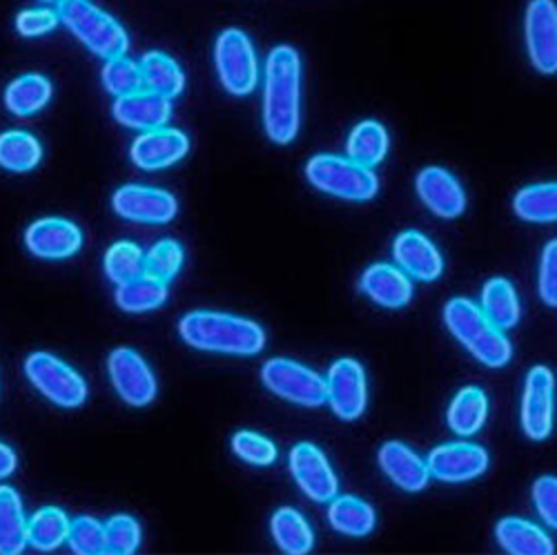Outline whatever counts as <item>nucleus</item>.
<instances>
[{
    "label": "nucleus",
    "mask_w": 557,
    "mask_h": 555,
    "mask_svg": "<svg viewBox=\"0 0 557 555\" xmlns=\"http://www.w3.org/2000/svg\"><path fill=\"white\" fill-rule=\"evenodd\" d=\"M482 310L502 331L513 329L522 317V306L516 288L510 286V282L502 280V276L486 282L482 291Z\"/></svg>",
    "instance_id": "nucleus-28"
},
{
    "label": "nucleus",
    "mask_w": 557,
    "mask_h": 555,
    "mask_svg": "<svg viewBox=\"0 0 557 555\" xmlns=\"http://www.w3.org/2000/svg\"><path fill=\"white\" fill-rule=\"evenodd\" d=\"M70 546L76 553L91 555V553H108V542H106V527L97 522L95 518H76L70 525V535H67Z\"/></svg>",
    "instance_id": "nucleus-39"
},
{
    "label": "nucleus",
    "mask_w": 557,
    "mask_h": 555,
    "mask_svg": "<svg viewBox=\"0 0 557 555\" xmlns=\"http://www.w3.org/2000/svg\"><path fill=\"white\" fill-rule=\"evenodd\" d=\"M59 16L91 54L106 61L125 57L129 48L125 27L91 0H63L59 5Z\"/></svg>",
    "instance_id": "nucleus-4"
},
{
    "label": "nucleus",
    "mask_w": 557,
    "mask_h": 555,
    "mask_svg": "<svg viewBox=\"0 0 557 555\" xmlns=\"http://www.w3.org/2000/svg\"><path fill=\"white\" fill-rule=\"evenodd\" d=\"M61 23V16L52 10H25L16 16V29L27 36L36 38L42 34H50Z\"/></svg>",
    "instance_id": "nucleus-44"
},
{
    "label": "nucleus",
    "mask_w": 557,
    "mask_h": 555,
    "mask_svg": "<svg viewBox=\"0 0 557 555\" xmlns=\"http://www.w3.org/2000/svg\"><path fill=\"white\" fill-rule=\"evenodd\" d=\"M52 99V83L42 74H25L10 83L5 91V106L16 116H32L40 112Z\"/></svg>",
    "instance_id": "nucleus-27"
},
{
    "label": "nucleus",
    "mask_w": 557,
    "mask_h": 555,
    "mask_svg": "<svg viewBox=\"0 0 557 555\" xmlns=\"http://www.w3.org/2000/svg\"><path fill=\"white\" fill-rule=\"evenodd\" d=\"M497 542L504 551L516 555H550L553 540L535 525L520 518H504L495 527Z\"/></svg>",
    "instance_id": "nucleus-23"
},
{
    "label": "nucleus",
    "mask_w": 557,
    "mask_h": 555,
    "mask_svg": "<svg viewBox=\"0 0 557 555\" xmlns=\"http://www.w3.org/2000/svg\"><path fill=\"white\" fill-rule=\"evenodd\" d=\"M414 185L424 206L442 219H457L467 210V193H463L461 183L444 168H424L417 174Z\"/></svg>",
    "instance_id": "nucleus-17"
},
{
    "label": "nucleus",
    "mask_w": 557,
    "mask_h": 555,
    "mask_svg": "<svg viewBox=\"0 0 557 555\" xmlns=\"http://www.w3.org/2000/svg\"><path fill=\"white\" fill-rule=\"evenodd\" d=\"M329 520L335 531L350 535V538H363L375 529L377 516L375 508L361 497L355 495H335L329 508Z\"/></svg>",
    "instance_id": "nucleus-26"
},
{
    "label": "nucleus",
    "mask_w": 557,
    "mask_h": 555,
    "mask_svg": "<svg viewBox=\"0 0 557 555\" xmlns=\"http://www.w3.org/2000/svg\"><path fill=\"white\" fill-rule=\"evenodd\" d=\"M70 525L72 522L67 520L63 508L45 506L27 522L29 544L38 551H54L67 540Z\"/></svg>",
    "instance_id": "nucleus-34"
},
{
    "label": "nucleus",
    "mask_w": 557,
    "mask_h": 555,
    "mask_svg": "<svg viewBox=\"0 0 557 555\" xmlns=\"http://www.w3.org/2000/svg\"><path fill=\"white\" fill-rule=\"evenodd\" d=\"M444 321L450 335L484 366L502 368L513 357V346L504 331L469 299H450L444 308Z\"/></svg>",
    "instance_id": "nucleus-3"
},
{
    "label": "nucleus",
    "mask_w": 557,
    "mask_h": 555,
    "mask_svg": "<svg viewBox=\"0 0 557 555\" xmlns=\"http://www.w3.org/2000/svg\"><path fill=\"white\" fill-rule=\"evenodd\" d=\"M106 272L116 286L127 284L146 274V255L132 242H116L106 255Z\"/></svg>",
    "instance_id": "nucleus-36"
},
{
    "label": "nucleus",
    "mask_w": 557,
    "mask_h": 555,
    "mask_svg": "<svg viewBox=\"0 0 557 555\" xmlns=\"http://www.w3.org/2000/svg\"><path fill=\"white\" fill-rule=\"evenodd\" d=\"M101 78H103L106 89L110 91V95H114L116 99L125 97V95H132V91H138V89L146 87L144 85L141 65H136L127 57H119V59L106 61Z\"/></svg>",
    "instance_id": "nucleus-37"
},
{
    "label": "nucleus",
    "mask_w": 557,
    "mask_h": 555,
    "mask_svg": "<svg viewBox=\"0 0 557 555\" xmlns=\"http://www.w3.org/2000/svg\"><path fill=\"white\" fill-rule=\"evenodd\" d=\"M270 529L276 546L284 553L301 555V553H308L314 544L312 529L297 508H290V506L278 508V511L272 516Z\"/></svg>",
    "instance_id": "nucleus-29"
},
{
    "label": "nucleus",
    "mask_w": 557,
    "mask_h": 555,
    "mask_svg": "<svg viewBox=\"0 0 557 555\" xmlns=\"http://www.w3.org/2000/svg\"><path fill=\"white\" fill-rule=\"evenodd\" d=\"M14 469H16V453L5 442H0V480L10 478Z\"/></svg>",
    "instance_id": "nucleus-45"
},
{
    "label": "nucleus",
    "mask_w": 557,
    "mask_h": 555,
    "mask_svg": "<svg viewBox=\"0 0 557 555\" xmlns=\"http://www.w3.org/2000/svg\"><path fill=\"white\" fill-rule=\"evenodd\" d=\"M533 502L540 518L557 531V478L542 476L533 484Z\"/></svg>",
    "instance_id": "nucleus-42"
},
{
    "label": "nucleus",
    "mask_w": 557,
    "mask_h": 555,
    "mask_svg": "<svg viewBox=\"0 0 557 555\" xmlns=\"http://www.w3.org/2000/svg\"><path fill=\"white\" fill-rule=\"evenodd\" d=\"M168 299V286L150 274H141L136 280L121 284L116 288V304L125 312H148L163 306Z\"/></svg>",
    "instance_id": "nucleus-32"
},
{
    "label": "nucleus",
    "mask_w": 557,
    "mask_h": 555,
    "mask_svg": "<svg viewBox=\"0 0 557 555\" xmlns=\"http://www.w3.org/2000/svg\"><path fill=\"white\" fill-rule=\"evenodd\" d=\"M138 65H141L146 89H152L170 101L176 99L183 91L185 74L172 57L163 52H150Z\"/></svg>",
    "instance_id": "nucleus-30"
},
{
    "label": "nucleus",
    "mask_w": 557,
    "mask_h": 555,
    "mask_svg": "<svg viewBox=\"0 0 557 555\" xmlns=\"http://www.w3.org/2000/svg\"><path fill=\"white\" fill-rule=\"evenodd\" d=\"M361 291L382 308H404L412 299V282L408 274L391 263L370 266L361 276Z\"/></svg>",
    "instance_id": "nucleus-22"
},
{
    "label": "nucleus",
    "mask_w": 557,
    "mask_h": 555,
    "mask_svg": "<svg viewBox=\"0 0 557 555\" xmlns=\"http://www.w3.org/2000/svg\"><path fill=\"white\" fill-rule=\"evenodd\" d=\"M527 50L540 74H557V5L555 0H531L524 16Z\"/></svg>",
    "instance_id": "nucleus-11"
},
{
    "label": "nucleus",
    "mask_w": 557,
    "mask_h": 555,
    "mask_svg": "<svg viewBox=\"0 0 557 555\" xmlns=\"http://www.w3.org/2000/svg\"><path fill=\"white\" fill-rule=\"evenodd\" d=\"M429 471L440 482L461 484L486 473L488 453L471 442L442 444L429 455Z\"/></svg>",
    "instance_id": "nucleus-13"
},
{
    "label": "nucleus",
    "mask_w": 557,
    "mask_h": 555,
    "mask_svg": "<svg viewBox=\"0 0 557 555\" xmlns=\"http://www.w3.org/2000/svg\"><path fill=\"white\" fill-rule=\"evenodd\" d=\"M346 148L352 161L366 168L380 165L388 152V132L377 121H363L350 132Z\"/></svg>",
    "instance_id": "nucleus-31"
},
{
    "label": "nucleus",
    "mask_w": 557,
    "mask_h": 555,
    "mask_svg": "<svg viewBox=\"0 0 557 555\" xmlns=\"http://www.w3.org/2000/svg\"><path fill=\"white\" fill-rule=\"evenodd\" d=\"M301 121V59L290 45H278L265 61L263 125L270 141L288 146Z\"/></svg>",
    "instance_id": "nucleus-1"
},
{
    "label": "nucleus",
    "mask_w": 557,
    "mask_h": 555,
    "mask_svg": "<svg viewBox=\"0 0 557 555\" xmlns=\"http://www.w3.org/2000/svg\"><path fill=\"white\" fill-rule=\"evenodd\" d=\"M232 451L252 467H270L276 459V446L268 437L252 431H239L232 437Z\"/></svg>",
    "instance_id": "nucleus-40"
},
{
    "label": "nucleus",
    "mask_w": 557,
    "mask_h": 555,
    "mask_svg": "<svg viewBox=\"0 0 557 555\" xmlns=\"http://www.w3.org/2000/svg\"><path fill=\"white\" fill-rule=\"evenodd\" d=\"M42 3H59V5H61L63 0H42Z\"/></svg>",
    "instance_id": "nucleus-46"
},
{
    "label": "nucleus",
    "mask_w": 557,
    "mask_h": 555,
    "mask_svg": "<svg viewBox=\"0 0 557 555\" xmlns=\"http://www.w3.org/2000/svg\"><path fill=\"white\" fill-rule=\"evenodd\" d=\"M42 159L40 141L21 130H12L0 134V168L10 172H29L34 170Z\"/></svg>",
    "instance_id": "nucleus-33"
},
{
    "label": "nucleus",
    "mask_w": 557,
    "mask_h": 555,
    "mask_svg": "<svg viewBox=\"0 0 557 555\" xmlns=\"http://www.w3.org/2000/svg\"><path fill=\"white\" fill-rule=\"evenodd\" d=\"M397 266L417 282H435L444 270V259L437 246L417 230H406L393 244Z\"/></svg>",
    "instance_id": "nucleus-19"
},
{
    "label": "nucleus",
    "mask_w": 557,
    "mask_h": 555,
    "mask_svg": "<svg viewBox=\"0 0 557 555\" xmlns=\"http://www.w3.org/2000/svg\"><path fill=\"white\" fill-rule=\"evenodd\" d=\"M214 61L221 85L235 97H246L257 87L259 65L250 38L242 29H225L214 45Z\"/></svg>",
    "instance_id": "nucleus-8"
},
{
    "label": "nucleus",
    "mask_w": 557,
    "mask_h": 555,
    "mask_svg": "<svg viewBox=\"0 0 557 555\" xmlns=\"http://www.w3.org/2000/svg\"><path fill=\"white\" fill-rule=\"evenodd\" d=\"M540 297L546 306L557 308V239L548 242L542 252Z\"/></svg>",
    "instance_id": "nucleus-43"
},
{
    "label": "nucleus",
    "mask_w": 557,
    "mask_h": 555,
    "mask_svg": "<svg viewBox=\"0 0 557 555\" xmlns=\"http://www.w3.org/2000/svg\"><path fill=\"white\" fill-rule=\"evenodd\" d=\"M106 542L110 553H134L141 544V527L129 516H114L106 525Z\"/></svg>",
    "instance_id": "nucleus-41"
},
{
    "label": "nucleus",
    "mask_w": 557,
    "mask_h": 555,
    "mask_svg": "<svg viewBox=\"0 0 557 555\" xmlns=\"http://www.w3.org/2000/svg\"><path fill=\"white\" fill-rule=\"evenodd\" d=\"M488 418V397L478 386H463L448 408V427L461 435H475Z\"/></svg>",
    "instance_id": "nucleus-25"
},
{
    "label": "nucleus",
    "mask_w": 557,
    "mask_h": 555,
    "mask_svg": "<svg viewBox=\"0 0 557 555\" xmlns=\"http://www.w3.org/2000/svg\"><path fill=\"white\" fill-rule=\"evenodd\" d=\"M306 176L317 190L344 201H370L380 190V178L373 170L339 155L312 157Z\"/></svg>",
    "instance_id": "nucleus-5"
},
{
    "label": "nucleus",
    "mask_w": 557,
    "mask_h": 555,
    "mask_svg": "<svg viewBox=\"0 0 557 555\" xmlns=\"http://www.w3.org/2000/svg\"><path fill=\"white\" fill-rule=\"evenodd\" d=\"M108 373L114 391L129 406H148L157 397V380L146 359L132 348H116L108 357Z\"/></svg>",
    "instance_id": "nucleus-9"
},
{
    "label": "nucleus",
    "mask_w": 557,
    "mask_h": 555,
    "mask_svg": "<svg viewBox=\"0 0 557 555\" xmlns=\"http://www.w3.org/2000/svg\"><path fill=\"white\" fill-rule=\"evenodd\" d=\"M178 333L185 344L208 353L250 357L265 346V333L257 321L216 310L188 312L178 321Z\"/></svg>",
    "instance_id": "nucleus-2"
},
{
    "label": "nucleus",
    "mask_w": 557,
    "mask_h": 555,
    "mask_svg": "<svg viewBox=\"0 0 557 555\" xmlns=\"http://www.w3.org/2000/svg\"><path fill=\"white\" fill-rule=\"evenodd\" d=\"M329 404L337 418L352 422L361 418L368 404L366 370L357 359L342 357L329 370Z\"/></svg>",
    "instance_id": "nucleus-12"
},
{
    "label": "nucleus",
    "mask_w": 557,
    "mask_h": 555,
    "mask_svg": "<svg viewBox=\"0 0 557 555\" xmlns=\"http://www.w3.org/2000/svg\"><path fill=\"white\" fill-rule=\"evenodd\" d=\"M112 114L125 127L150 132L165 127V123L172 119V106L170 99L157 95L152 89H138L132 95L119 97Z\"/></svg>",
    "instance_id": "nucleus-20"
},
{
    "label": "nucleus",
    "mask_w": 557,
    "mask_h": 555,
    "mask_svg": "<svg viewBox=\"0 0 557 555\" xmlns=\"http://www.w3.org/2000/svg\"><path fill=\"white\" fill-rule=\"evenodd\" d=\"M181 266H183V248L174 239H163L154 244L146 255V274L165 284L174 280Z\"/></svg>",
    "instance_id": "nucleus-38"
},
{
    "label": "nucleus",
    "mask_w": 557,
    "mask_h": 555,
    "mask_svg": "<svg viewBox=\"0 0 557 555\" xmlns=\"http://www.w3.org/2000/svg\"><path fill=\"white\" fill-rule=\"evenodd\" d=\"M290 473L312 502H331L337 495V476L326 455L314 444L301 442L290 451Z\"/></svg>",
    "instance_id": "nucleus-15"
},
{
    "label": "nucleus",
    "mask_w": 557,
    "mask_h": 555,
    "mask_svg": "<svg viewBox=\"0 0 557 555\" xmlns=\"http://www.w3.org/2000/svg\"><path fill=\"white\" fill-rule=\"evenodd\" d=\"M513 210L522 221H557V183H535L522 188L513 199Z\"/></svg>",
    "instance_id": "nucleus-35"
},
{
    "label": "nucleus",
    "mask_w": 557,
    "mask_h": 555,
    "mask_svg": "<svg viewBox=\"0 0 557 555\" xmlns=\"http://www.w3.org/2000/svg\"><path fill=\"white\" fill-rule=\"evenodd\" d=\"M555 420V375L548 366H533L522 395V429L529 440L542 442L550 435Z\"/></svg>",
    "instance_id": "nucleus-10"
},
{
    "label": "nucleus",
    "mask_w": 557,
    "mask_h": 555,
    "mask_svg": "<svg viewBox=\"0 0 557 555\" xmlns=\"http://www.w3.org/2000/svg\"><path fill=\"white\" fill-rule=\"evenodd\" d=\"M29 544L23 502L16 489L0 484V553L18 555Z\"/></svg>",
    "instance_id": "nucleus-24"
},
{
    "label": "nucleus",
    "mask_w": 557,
    "mask_h": 555,
    "mask_svg": "<svg viewBox=\"0 0 557 555\" xmlns=\"http://www.w3.org/2000/svg\"><path fill=\"white\" fill-rule=\"evenodd\" d=\"M380 469L386 478L406 493L426 489L431 471L426 461L401 442H386L380 448Z\"/></svg>",
    "instance_id": "nucleus-21"
},
{
    "label": "nucleus",
    "mask_w": 557,
    "mask_h": 555,
    "mask_svg": "<svg viewBox=\"0 0 557 555\" xmlns=\"http://www.w3.org/2000/svg\"><path fill=\"white\" fill-rule=\"evenodd\" d=\"M25 244L32 255L40 259H67L81 250L83 235L76 223L61 217H48L27 227Z\"/></svg>",
    "instance_id": "nucleus-16"
},
{
    "label": "nucleus",
    "mask_w": 557,
    "mask_h": 555,
    "mask_svg": "<svg viewBox=\"0 0 557 555\" xmlns=\"http://www.w3.org/2000/svg\"><path fill=\"white\" fill-rule=\"evenodd\" d=\"M25 373L40 395L63 408H78L87 397V384L76 370L52 353H32Z\"/></svg>",
    "instance_id": "nucleus-7"
},
{
    "label": "nucleus",
    "mask_w": 557,
    "mask_h": 555,
    "mask_svg": "<svg viewBox=\"0 0 557 555\" xmlns=\"http://www.w3.org/2000/svg\"><path fill=\"white\" fill-rule=\"evenodd\" d=\"M261 380L276 397L299 406L317 408L329 402V386L323 378L293 359L276 357L265 361L261 368Z\"/></svg>",
    "instance_id": "nucleus-6"
},
{
    "label": "nucleus",
    "mask_w": 557,
    "mask_h": 555,
    "mask_svg": "<svg viewBox=\"0 0 557 555\" xmlns=\"http://www.w3.org/2000/svg\"><path fill=\"white\" fill-rule=\"evenodd\" d=\"M190 150V141L181 130L159 127L144 132L132 146V161L141 170H163L178 163Z\"/></svg>",
    "instance_id": "nucleus-18"
},
{
    "label": "nucleus",
    "mask_w": 557,
    "mask_h": 555,
    "mask_svg": "<svg viewBox=\"0 0 557 555\" xmlns=\"http://www.w3.org/2000/svg\"><path fill=\"white\" fill-rule=\"evenodd\" d=\"M112 206L116 214L136 223H168L178 212V203L170 193L136 183L119 188L112 197Z\"/></svg>",
    "instance_id": "nucleus-14"
}]
</instances>
